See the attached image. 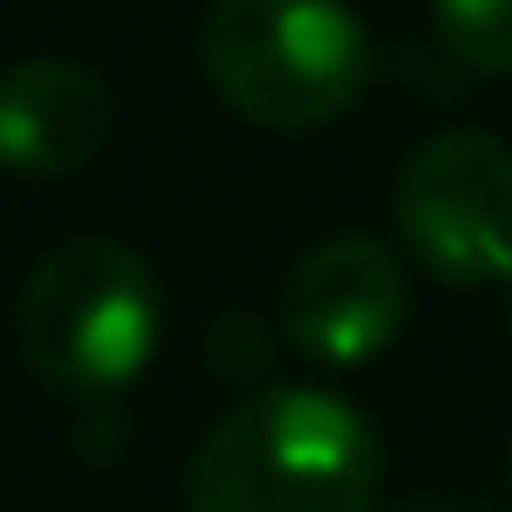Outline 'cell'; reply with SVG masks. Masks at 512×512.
I'll list each match as a JSON object with an SVG mask.
<instances>
[{
  "mask_svg": "<svg viewBox=\"0 0 512 512\" xmlns=\"http://www.w3.org/2000/svg\"><path fill=\"white\" fill-rule=\"evenodd\" d=\"M379 428L330 386L239 393L183 463L190 512H372Z\"/></svg>",
  "mask_w": 512,
  "mask_h": 512,
  "instance_id": "obj_1",
  "label": "cell"
},
{
  "mask_svg": "<svg viewBox=\"0 0 512 512\" xmlns=\"http://www.w3.org/2000/svg\"><path fill=\"white\" fill-rule=\"evenodd\" d=\"M162 344V288L155 267L106 232H78L50 246L15 295V351L29 379L57 400H113L127 393Z\"/></svg>",
  "mask_w": 512,
  "mask_h": 512,
  "instance_id": "obj_2",
  "label": "cell"
},
{
  "mask_svg": "<svg viewBox=\"0 0 512 512\" xmlns=\"http://www.w3.org/2000/svg\"><path fill=\"white\" fill-rule=\"evenodd\" d=\"M197 64L246 127L316 134L365 99L372 29L344 0H211Z\"/></svg>",
  "mask_w": 512,
  "mask_h": 512,
  "instance_id": "obj_3",
  "label": "cell"
},
{
  "mask_svg": "<svg viewBox=\"0 0 512 512\" xmlns=\"http://www.w3.org/2000/svg\"><path fill=\"white\" fill-rule=\"evenodd\" d=\"M393 232L442 288H498L512 274V148L484 127H442L393 176Z\"/></svg>",
  "mask_w": 512,
  "mask_h": 512,
  "instance_id": "obj_4",
  "label": "cell"
},
{
  "mask_svg": "<svg viewBox=\"0 0 512 512\" xmlns=\"http://www.w3.org/2000/svg\"><path fill=\"white\" fill-rule=\"evenodd\" d=\"M414 316L407 260L372 232L316 239L281 281V337L309 365H372Z\"/></svg>",
  "mask_w": 512,
  "mask_h": 512,
  "instance_id": "obj_5",
  "label": "cell"
},
{
  "mask_svg": "<svg viewBox=\"0 0 512 512\" xmlns=\"http://www.w3.org/2000/svg\"><path fill=\"white\" fill-rule=\"evenodd\" d=\"M113 141V92L78 57H15L0 71V169L50 183L78 176Z\"/></svg>",
  "mask_w": 512,
  "mask_h": 512,
  "instance_id": "obj_6",
  "label": "cell"
},
{
  "mask_svg": "<svg viewBox=\"0 0 512 512\" xmlns=\"http://www.w3.org/2000/svg\"><path fill=\"white\" fill-rule=\"evenodd\" d=\"M435 36L456 64L484 78H512V0H428Z\"/></svg>",
  "mask_w": 512,
  "mask_h": 512,
  "instance_id": "obj_7",
  "label": "cell"
},
{
  "mask_svg": "<svg viewBox=\"0 0 512 512\" xmlns=\"http://www.w3.org/2000/svg\"><path fill=\"white\" fill-rule=\"evenodd\" d=\"M498 302H505V330H512V274L498 281Z\"/></svg>",
  "mask_w": 512,
  "mask_h": 512,
  "instance_id": "obj_8",
  "label": "cell"
},
{
  "mask_svg": "<svg viewBox=\"0 0 512 512\" xmlns=\"http://www.w3.org/2000/svg\"><path fill=\"white\" fill-rule=\"evenodd\" d=\"M414 512H470V505H414Z\"/></svg>",
  "mask_w": 512,
  "mask_h": 512,
  "instance_id": "obj_9",
  "label": "cell"
},
{
  "mask_svg": "<svg viewBox=\"0 0 512 512\" xmlns=\"http://www.w3.org/2000/svg\"><path fill=\"white\" fill-rule=\"evenodd\" d=\"M505 491H512V449H505Z\"/></svg>",
  "mask_w": 512,
  "mask_h": 512,
  "instance_id": "obj_10",
  "label": "cell"
}]
</instances>
